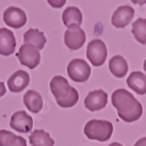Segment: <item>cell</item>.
Returning <instances> with one entry per match:
<instances>
[{
	"label": "cell",
	"instance_id": "obj_1",
	"mask_svg": "<svg viewBox=\"0 0 146 146\" xmlns=\"http://www.w3.org/2000/svg\"><path fill=\"white\" fill-rule=\"evenodd\" d=\"M111 100L119 118L125 123L138 120L143 113L141 103L127 90L118 89L113 92Z\"/></svg>",
	"mask_w": 146,
	"mask_h": 146
},
{
	"label": "cell",
	"instance_id": "obj_2",
	"mask_svg": "<svg viewBox=\"0 0 146 146\" xmlns=\"http://www.w3.org/2000/svg\"><path fill=\"white\" fill-rule=\"evenodd\" d=\"M50 88L57 104L62 108H70L78 101L79 96L77 91L71 86L63 76H55L50 80Z\"/></svg>",
	"mask_w": 146,
	"mask_h": 146
},
{
	"label": "cell",
	"instance_id": "obj_3",
	"mask_svg": "<svg viewBox=\"0 0 146 146\" xmlns=\"http://www.w3.org/2000/svg\"><path fill=\"white\" fill-rule=\"evenodd\" d=\"M113 133V125L108 120L92 119L84 125V134L90 140L108 141Z\"/></svg>",
	"mask_w": 146,
	"mask_h": 146
},
{
	"label": "cell",
	"instance_id": "obj_4",
	"mask_svg": "<svg viewBox=\"0 0 146 146\" xmlns=\"http://www.w3.org/2000/svg\"><path fill=\"white\" fill-rule=\"evenodd\" d=\"M69 77L75 82H84L91 76V67L82 59H73L67 66Z\"/></svg>",
	"mask_w": 146,
	"mask_h": 146
},
{
	"label": "cell",
	"instance_id": "obj_5",
	"mask_svg": "<svg viewBox=\"0 0 146 146\" xmlns=\"http://www.w3.org/2000/svg\"><path fill=\"white\" fill-rule=\"evenodd\" d=\"M86 57L93 66H102L107 58L106 44L101 39H93L86 47Z\"/></svg>",
	"mask_w": 146,
	"mask_h": 146
},
{
	"label": "cell",
	"instance_id": "obj_6",
	"mask_svg": "<svg viewBox=\"0 0 146 146\" xmlns=\"http://www.w3.org/2000/svg\"><path fill=\"white\" fill-rule=\"evenodd\" d=\"M17 57L22 65L26 66L30 69H34L40 64L41 56L39 50L30 44H23L19 52H17Z\"/></svg>",
	"mask_w": 146,
	"mask_h": 146
},
{
	"label": "cell",
	"instance_id": "obj_7",
	"mask_svg": "<svg viewBox=\"0 0 146 146\" xmlns=\"http://www.w3.org/2000/svg\"><path fill=\"white\" fill-rule=\"evenodd\" d=\"M3 21L11 28H22L26 24L27 17L23 9L16 6H9L3 13Z\"/></svg>",
	"mask_w": 146,
	"mask_h": 146
},
{
	"label": "cell",
	"instance_id": "obj_8",
	"mask_svg": "<svg viewBox=\"0 0 146 146\" xmlns=\"http://www.w3.org/2000/svg\"><path fill=\"white\" fill-rule=\"evenodd\" d=\"M9 125L19 133H29L33 127V119L26 111L21 110L13 114Z\"/></svg>",
	"mask_w": 146,
	"mask_h": 146
},
{
	"label": "cell",
	"instance_id": "obj_9",
	"mask_svg": "<svg viewBox=\"0 0 146 146\" xmlns=\"http://www.w3.org/2000/svg\"><path fill=\"white\" fill-rule=\"evenodd\" d=\"M107 101H108V97H107L106 92L103 90H96L86 96L84 99V106L86 108L90 110V111H98L107 105Z\"/></svg>",
	"mask_w": 146,
	"mask_h": 146
},
{
	"label": "cell",
	"instance_id": "obj_10",
	"mask_svg": "<svg viewBox=\"0 0 146 146\" xmlns=\"http://www.w3.org/2000/svg\"><path fill=\"white\" fill-rule=\"evenodd\" d=\"M64 42L69 50H79L86 42V32L81 28L68 29L64 34Z\"/></svg>",
	"mask_w": 146,
	"mask_h": 146
},
{
	"label": "cell",
	"instance_id": "obj_11",
	"mask_svg": "<svg viewBox=\"0 0 146 146\" xmlns=\"http://www.w3.org/2000/svg\"><path fill=\"white\" fill-rule=\"evenodd\" d=\"M135 11L129 5H121L117 7L111 18V24L115 28H125L133 20Z\"/></svg>",
	"mask_w": 146,
	"mask_h": 146
},
{
	"label": "cell",
	"instance_id": "obj_12",
	"mask_svg": "<svg viewBox=\"0 0 146 146\" xmlns=\"http://www.w3.org/2000/svg\"><path fill=\"white\" fill-rule=\"evenodd\" d=\"M16 36L7 28H0V55L11 56L16 50Z\"/></svg>",
	"mask_w": 146,
	"mask_h": 146
},
{
	"label": "cell",
	"instance_id": "obj_13",
	"mask_svg": "<svg viewBox=\"0 0 146 146\" xmlns=\"http://www.w3.org/2000/svg\"><path fill=\"white\" fill-rule=\"evenodd\" d=\"M30 82L29 74L24 70H18L8 78L7 86L13 93H20L26 89Z\"/></svg>",
	"mask_w": 146,
	"mask_h": 146
},
{
	"label": "cell",
	"instance_id": "obj_14",
	"mask_svg": "<svg viewBox=\"0 0 146 146\" xmlns=\"http://www.w3.org/2000/svg\"><path fill=\"white\" fill-rule=\"evenodd\" d=\"M63 23L68 29H76L80 28L82 23V13L80 9L76 6H69L63 11Z\"/></svg>",
	"mask_w": 146,
	"mask_h": 146
},
{
	"label": "cell",
	"instance_id": "obj_15",
	"mask_svg": "<svg viewBox=\"0 0 146 146\" xmlns=\"http://www.w3.org/2000/svg\"><path fill=\"white\" fill-rule=\"evenodd\" d=\"M23 102L26 108H28L29 111H31L32 113H38L43 106L41 95L34 90L26 92V94L23 97Z\"/></svg>",
	"mask_w": 146,
	"mask_h": 146
},
{
	"label": "cell",
	"instance_id": "obj_16",
	"mask_svg": "<svg viewBox=\"0 0 146 146\" xmlns=\"http://www.w3.org/2000/svg\"><path fill=\"white\" fill-rule=\"evenodd\" d=\"M127 84L131 90L139 95L146 94V75L140 71H134L129 75Z\"/></svg>",
	"mask_w": 146,
	"mask_h": 146
},
{
	"label": "cell",
	"instance_id": "obj_17",
	"mask_svg": "<svg viewBox=\"0 0 146 146\" xmlns=\"http://www.w3.org/2000/svg\"><path fill=\"white\" fill-rule=\"evenodd\" d=\"M24 42L25 44L33 45L37 50H42L46 43V38L38 29H29L24 33Z\"/></svg>",
	"mask_w": 146,
	"mask_h": 146
},
{
	"label": "cell",
	"instance_id": "obj_18",
	"mask_svg": "<svg viewBox=\"0 0 146 146\" xmlns=\"http://www.w3.org/2000/svg\"><path fill=\"white\" fill-rule=\"evenodd\" d=\"M109 70L115 77L121 78L128 73V63L121 56H114L109 61Z\"/></svg>",
	"mask_w": 146,
	"mask_h": 146
},
{
	"label": "cell",
	"instance_id": "obj_19",
	"mask_svg": "<svg viewBox=\"0 0 146 146\" xmlns=\"http://www.w3.org/2000/svg\"><path fill=\"white\" fill-rule=\"evenodd\" d=\"M0 146H27L26 140L9 131L0 130Z\"/></svg>",
	"mask_w": 146,
	"mask_h": 146
},
{
	"label": "cell",
	"instance_id": "obj_20",
	"mask_svg": "<svg viewBox=\"0 0 146 146\" xmlns=\"http://www.w3.org/2000/svg\"><path fill=\"white\" fill-rule=\"evenodd\" d=\"M32 146H54L55 141L44 130H35L29 137Z\"/></svg>",
	"mask_w": 146,
	"mask_h": 146
},
{
	"label": "cell",
	"instance_id": "obj_21",
	"mask_svg": "<svg viewBox=\"0 0 146 146\" xmlns=\"http://www.w3.org/2000/svg\"><path fill=\"white\" fill-rule=\"evenodd\" d=\"M132 33L141 44H146V19H137L132 25Z\"/></svg>",
	"mask_w": 146,
	"mask_h": 146
},
{
	"label": "cell",
	"instance_id": "obj_22",
	"mask_svg": "<svg viewBox=\"0 0 146 146\" xmlns=\"http://www.w3.org/2000/svg\"><path fill=\"white\" fill-rule=\"evenodd\" d=\"M66 1H64V0H61L60 2H54L52 0H50V1H48V3H50V5L52 6V7H62L64 4H65Z\"/></svg>",
	"mask_w": 146,
	"mask_h": 146
},
{
	"label": "cell",
	"instance_id": "obj_23",
	"mask_svg": "<svg viewBox=\"0 0 146 146\" xmlns=\"http://www.w3.org/2000/svg\"><path fill=\"white\" fill-rule=\"evenodd\" d=\"M134 146H146V137H143V138L139 139Z\"/></svg>",
	"mask_w": 146,
	"mask_h": 146
},
{
	"label": "cell",
	"instance_id": "obj_24",
	"mask_svg": "<svg viewBox=\"0 0 146 146\" xmlns=\"http://www.w3.org/2000/svg\"><path fill=\"white\" fill-rule=\"evenodd\" d=\"M6 93V88H5V84H3L2 81H0V97L4 96Z\"/></svg>",
	"mask_w": 146,
	"mask_h": 146
},
{
	"label": "cell",
	"instance_id": "obj_25",
	"mask_svg": "<svg viewBox=\"0 0 146 146\" xmlns=\"http://www.w3.org/2000/svg\"><path fill=\"white\" fill-rule=\"evenodd\" d=\"M109 146H123V145H121L120 143H117V142H114V143H111Z\"/></svg>",
	"mask_w": 146,
	"mask_h": 146
},
{
	"label": "cell",
	"instance_id": "obj_26",
	"mask_svg": "<svg viewBox=\"0 0 146 146\" xmlns=\"http://www.w3.org/2000/svg\"><path fill=\"white\" fill-rule=\"evenodd\" d=\"M143 68H144V71L146 72V59L145 61H144V64H143Z\"/></svg>",
	"mask_w": 146,
	"mask_h": 146
}]
</instances>
